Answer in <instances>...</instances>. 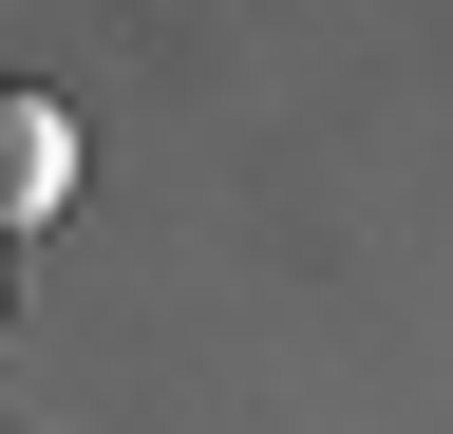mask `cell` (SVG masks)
Segmentation results:
<instances>
[{
  "instance_id": "obj_1",
  "label": "cell",
  "mask_w": 453,
  "mask_h": 434,
  "mask_svg": "<svg viewBox=\"0 0 453 434\" xmlns=\"http://www.w3.org/2000/svg\"><path fill=\"white\" fill-rule=\"evenodd\" d=\"M57 208H76V114L38 76H0V246H38Z\"/></svg>"
},
{
  "instance_id": "obj_2",
  "label": "cell",
  "mask_w": 453,
  "mask_h": 434,
  "mask_svg": "<svg viewBox=\"0 0 453 434\" xmlns=\"http://www.w3.org/2000/svg\"><path fill=\"white\" fill-rule=\"evenodd\" d=\"M0 264H19V246H0Z\"/></svg>"
}]
</instances>
